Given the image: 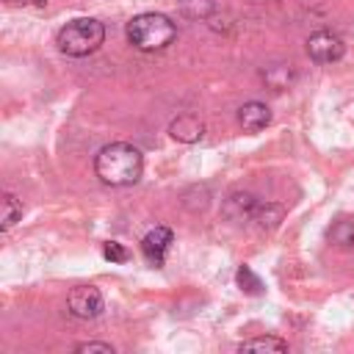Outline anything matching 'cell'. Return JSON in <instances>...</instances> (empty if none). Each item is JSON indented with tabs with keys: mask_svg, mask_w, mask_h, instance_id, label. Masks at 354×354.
Returning <instances> with one entry per match:
<instances>
[{
	"mask_svg": "<svg viewBox=\"0 0 354 354\" xmlns=\"http://www.w3.org/2000/svg\"><path fill=\"white\" fill-rule=\"evenodd\" d=\"M22 218V202L14 194H3V216H0V230L8 232L17 221Z\"/></svg>",
	"mask_w": 354,
	"mask_h": 354,
	"instance_id": "7c38bea8",
	"label": "cell"
},
{
	"mask_svg": "<svg viewBox=\"0 0 354 354\" xmlns=\"http://www.w3.org/2000/svg\"><path fill=\"white\" fill-rule=\"evenodd\" d=\"M127 39L141 53H160L177 39V25L158 11H144L127 22Z\"/></svg>",
	"mask_w": 354,
	"mask_h": 354,
	"instance_id": "7a4b0ae2",
	"label": "cell"
},
{
	"mask_svg": "<svg viewBox=\"0 0 354 354\" xmlns=\"http://www.w3.org/2000/svg\"><path fill=\"white\" fill-rule=\"evenodd\" d=\"M66 310L75 318H80V321H91V318H97L105 310V299H102L100 288H94V285H77L66 296Z\"/></svg>",
	"mask_w": 354,
	"mask_h": 354,
	"instance_id": "277c9868",
	"label": "cell"
},
{
	"mask_svg": "<svg viewBox=\"0 0 354 354\" xmlns=\"http://www.w3.org/2000/svg\"><path fill=\"white\" fill-rule=\"evenodd\" d=\"M307 55L315 64H335L346 55V44L332 30H315L307 39Z\"/></svg>",
	"mask_w": 354,
	"mask_h": 354,
	"instance_id": "5b68a950",
	"label": "cell"
},
{
	"mask_svg": "<svg viewBox=\"0 0 354 354\" xmlns=\"http://www.w3.org/2000/svg\"><path fill=\"white\" fill-rule=\"evenodd\" d=\"M180 8L191 19H210L216 11V0H180Z\"/></svg>",
	"mask_w": 354,
	"mask_h": 354,
	"instance_id": "2e32d148",
	"label": "cell"
},
{
	"mask_svg": "<svg viewBox=\"0 0 354 354\" xmlns=\"http://www.w3.org/2000/svg\"><path fill=\"white\" fill-rule=\"evenodd\" d=\"M235 282H238V288H241L243 293H249V296H260V293L266 290L263 279H260L249 266H238V271H235Z\"/></svg>",
	"mask_w": 354,
	"mask_h": 354,
	"instance_id": "4fadbf2b",
	"label": "cell"
},
{
	"mask_svg": "<svg viewBox=\"0 0 354 354\" xmlns=\"http://www.w3.org/2000/svg\"><path fill=\"white\" fill-rule=\"evenodd\" d=\"M171 241H174V232L160 224V227L149 230V232L141 238V252H144V257H147L155 268H160L163 260H166V252H169Z\"/></svg>",
	"mask_w": 354,
	"mask_h": 354,
	"instance_id": "52a82bcc",
	"label": "cell"
},
{
	"mask_svg": "<svg viewBox=\"0 0 354 354\" xmlns=\"http://www.w3.org/2000/svg\"><path fill=\"white\" fill-rule=\"evenodd\" d=\"M238 348L241 351H288V343L274 335H266V337H249Z\"/></svg>",
	"mask_w": 354,
	"mask_h": 354,
	"instance_id": "5bb4252c",
	"label": "cell"
},
{
	"mask_svg": "<svg viewBox=\"0 0 354 354\" xmlns=\"http://www.w3.org/2000/svg\"><path fill=\"white\" fill-rule=\"evenodd\" d=\"M282 216H285L282 205H277V202H260L252 221H254L260 230H274V227L282 221Z\"/></svg>",
	"mask_w": 354,
	"mask_h": 354,
	"instance_id": "8fae6325",
	"label": "cell"
},
{
	"mask_svg": "<svg viewBox=\"0 0 354 354\" xmlns=\"http://www.w3.org/2000/svg\"><path fill=\"white\" fill-rule=\"evenodd\" d=\"M141 171H144V155L138 147L127 141L105 144L94 158V174L100 177V183L111 188L133 185L141 177Z\"/></svg>",
	"mask_w": 354,
	"mask_h": 354,
	"instance_id": "6da1fadb",
	"label": "cell"
},
{
	"mask_svg": "<svg viewBox=\"0 0 354 354\" xmlns=\"http://www.w3.org/2000/svg\"><path fill=\"white\" fill-rule=\"evenodd\" d=\"M102 41H105V25L94 17L69 19L55 36L58 50L69 58H86V55L97 53L102 47Z\"/></svg>",
	"mask_w": 354,
	"mask_h": 354,
	"instance_id": "3957f363",
	"label": "cell"
},
{
	"mask_svg": "<svg viewBox=\"0 0 354 354\" xmlns=\"http://www.w3.org/2000/svg\"><path fill=\"white\" fill-rule=\"evenodd\" d=\"M271 122V111L266 102H257V100H249L238 108V124L246 130V133H260L263 127H268Z\"/></svg>",
	"mask_w": 354,
	"mask_h": 354,
	"instance_id": "9c48e42d",
	"label": "cell"
},
{
	"mask_svg": "<svg viewBox=\"0 0 354 354\" xmlns=\"http://www.w3.org/2000/svg\"><path fill=\"white\" fill-rule=\"evenodd\" d=\"M169 136L180 144H196L202 136H205V124L199 116L194 113H180L177 119H171L169 124Z\"/></svg>",
	"mask_w": 354,
	"mask_h": 354,
	"instance_id": "30bf717a",
	"label": "cell"
},
{
	"mask_svg": "<svg viewBox=\"0 0 354 354\" xmlns=\"http://www.w3.org/2000/svg\"><path fill=\"white\" fill-rule=\"evenodd\" d=\"M329 241L337 243V246L351 249V246H354V221H348V218L335 221V224L329 227Z\"/></svg>",
	"mask_w": 354,
	"mask_h": 354,
	"instance_id": "9a60e30c",
	"label": "cell"
},
{
	"mask_svg": "<svg viewBox=\"0 0 354 354\" xmlns=\"http://www.w3.org/2000/svg\"><path fill=\"white\" fill-rule=\"evenodd\" d=\"M6 3H30V0H6Z\"/></svg>",
	"mask_w": 354,
	"mask_h": 354,
	"instance_id": "d6986e66",
	"label": "cell"
},
{
	"mask_svg": "<svg viewBox=\"0 0 354 354\" xmlns=\"http://www.w3.org/2000/svg\"><path fill=\"white\" fill-rule=\"evenodd\" d=\"M102 257L111 260V263H127L130 260V252L119 241H108V243H102Z\"/></svg>",
	"mask_w": 354,
	"mask_h": 354,
	"instance_id": "e0dca14e",
	"label": "cell"
},
{
	"mask_svg": "<svg viewBox=\"0 0 354 354\" xmlns=\"http://www.w3.org/2000/svg\"><path fill=\"white\" fill-rule=\"evenodd\" d=\"M254 3H266V0H254Z\"/></svg>",
	"mask_w": 354,
	"mask_h": 354,
	"instance_id": "ffe728a7",
	"label": "cell"
},
{
	"mask_svg": "<svg viewBox=\"0 0 354 354\" xmlns=\"http://www.w3.org/2000/svg\"><path fill=\"white\" fill-rule=\"evenodd\" d=\"M260 199L252 196L249 191H232L224 202H221V216L232 224H246L254 218V210H257Z\"/></svg>",
	"mask_w": 354,
	"mask_h": 354,
	"instance_id": "8992f818",
	"label": "cell"
},
{
	"mask_svg": "<svg viewBox=\"0 0 354 354\" xmlns=\"http://www.w3.org/2000/svg\"><path fill=\"white\" fill-rule=\"evenodd\" d=\"M75 351H100V354H113V346L111 343H97V340H88V343H77Z\"/></svg>",
	"mask_w": 354,
	"mask_h": 354,
	"instance_id": "ac0fdd59",
	"label": "cell"
},
{
	"mask_svg": "<svg viewBox=\"0 0 354 354\" xmlns=\"http://www.w3.org/2000/svg\"><path fill=\"white\" fill-rule=\"evenodd\" d=\"M260 77H263V83L268 86V88H274V91H285V88H290L293 83H296V66L290 64V61H277V64H266L263 69H260Z\"/></svg>",
	"mask_w": 354,
	"mask_h": 354,
	"instance_id": "ba28073f",
	"label": "cell"
}]
</instances>
